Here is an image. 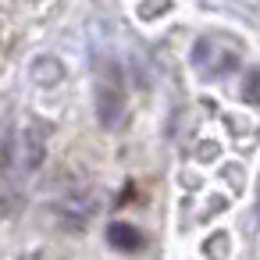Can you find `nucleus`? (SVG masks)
Listing matches in <instances>:
<instances>
[{"label": "nucleus", "instance_id": "1", "mask_svg": "<svg viewBox=\"0 0 260 260\" xmlns=\"http://www.w3.org/2000/svg\"><path fill=\"white\" fill-rule=\"evenodd\" d=\"M242 61V43L224 36V32H207L192 43V68L207 79V82H217V79H228Z\"/></svg>", "mask_w": 260, "mask_h": 260}, {"label": "nucleus", "instance_id": "7", "mask_svg": "<svg viewBox=\"0 0 260 260\" xmlns=\"http://www.w3.org/2000/svg\"><path fill=\"white\" fill-rule=\"evenodd\" d=\"M11 164V136H4V143H0V168Z\"/></svg>", "mask_w": 260, "mask_h": 260}, {"label": "nucleus", "instance_id": "3", "mask_svg": "<svg viewBox=\"0 0 260 260\" xmlns=\"http://www.w3.org/2000/svg\"><path fill=\"white\" fill-rule=\"evenodd\" d=\"M107 242L111 246H118V249H125V253H136V249H143V232L136 228V224H128V221H114V224H107Z\"/></svg>", "mask_w": 260, "mask_h": 260}, {"label": "nucleus", "instance_id": "4", "mask_svg": "<svg viewBox=\"0 0 260 260\" xmlns=\"http://www.w3.org/2000/svg\"><path fill=\"white\" fill-rule=\"evenodd\" d=\"M43 136H47L43 125L29 128V136H25V164H29V171L43 164Z\"/></svg>", "mask_w": 260, "mask_h": 260}, {"label": "nucleus", "instance_id": "8", "mask_svg": "<svg viewBox=\"0 0 260 260\" xmlns=\"http://www.w3.org/2000/svg\"><path fill=\"white\" fill-rule=\"evenodd\" d=\"M256 214H260V185H256Z\"/></svg>", "mask_w": 260, "mask_h": 260}, {"label": "nucleus", "instance_id": "6", "mask_svg": "<svg viewBox=\"0 0 260 260\" xmlns=\"http://www.w3.org/2000/svg\"><path fill=\"white\" fill-rule=\"evenodd\" d=\"M164 11H168V4H139V18H157Z\"/></svg>", "mask_w": 260, "mask_h": 260}, {"label": "nucleus", "instance_id": "5", "mask_svg": "<svg viewBox=\"0 0 260 260\" xmlns=\"http://www.w3.org/2000/svg\"><path fill=\"white\" fill-rule=\"evenodd\" d=\"M242 100L246 104H260V68H253L242 82Z\"/></svg>", "mask_w": 260, "mask_h": 260}, {"label": "nucleus", "instance_id": "2", "mask_svg": "<svg viewBox=\"0 0 260 260\" xmlns=\"http://www.w3.org/2000/svg\"><path fill=\"white\" fill-rule=\"evenodd\" d=\"M93 100H96V118L104 128H114L121 121V111H125V82H121V72L118 64L111 61H100L96 68V86H93Z\"/></svg>", "mask_w": 260, "mask_h": 260}]
</instances>
